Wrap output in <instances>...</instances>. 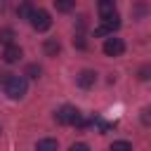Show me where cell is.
Masks as SVG:
<instances>
[{
    "label": "cell",
    "mask_w": 151,
    "mask_h": 151,
    "mask_svg": "<svg viewBox=\"0 0 151 151\" xmlns=\"http://www.w3.org/2000/svg\"><path fill=\"white\" fill-rule=\"evenodd\" d=\"M109 151H132V144L125 142V139H120V142H113V144L109 146Z\"/></svg>",
    "instance_id": "5bb4252c"
},
{
    "label": "cell",
    "mask_w": 151,
    "mask_h": 151,
    "mask_svg": "<svg viewBox=\"0 0 151 151\" xmlns=\"http://www.w3.org/2000/svg\"><path fill=\"white\" fill-rule=\"evenodd\" d=\"M139 118H142V123H144V125H151V106L142 109V116H139Z\"/></svg>",
    "instance_id": "2e32d148"
},
{
    "label": "cell",
    "mask_w": 151,
    "mask_h": 151,
    "mask_svg": "<svg viewBox=\"0 0 151 151\" xmlns=\"http://www.w3.org/2000/svg\"><path fill=\"white\" fill-rule=\"evenodd\" d=\"M139 78H142V80H149V78H151V68H146V66H144V68L139 71Z\"/></svg>",
    "instance_id": "ac0fdd59"
},
{
    "label": "cell",
    "mask_w": 151,
    "mask_h": 151,
    "mask_svg": "<svg viewBox=\"0 0 151 151\" xmlns=\"http://www.w3.org/2000/svg\"><path fill=\"white\" fill-rule=\"evenodd\" d=\"M35 12V7H33V2L31 0H21L19 2V7H17V14H19V19H31V14Z\"/></svg>",
    "instance_id": "ba28073f"
},
{
    "label": "cell",
    "mask_w": 151,
    "mask_h": 151,
    "mask_svg": "<svg viewBox=\"0 0 151 151\" xmlns=\"http://www.w3.org/2000/svg\"><path fill=\"white\" fill-rule=\"evenodd\" d=\"M101 26L111 33V31H116L118 26H120V17H118V12H113V14H109V17H101Z\"/></svg>",
    "instance_id": "52a82bcc"
},
{
    "label": "cell",
    "mask_w": 151,
    "mask_h": 151,
    "mask_svg": "<svg viewBox=\"0 0 151 151\" xmlns=\"http://www.w3.org/2000/svg\"><path fill=\"white\" fill-rule=\"evenodd\" d=\"M125 52V42L120 38H106L104 40V54L109 57H120Z\"/></svg>",
    "instance_id": "277c9868"
},
{
    "label": "cell",
    "mask_w": 151,
    "mask_h": 151,
    "mask_svg": "<svg viewBox=\"0 0 151 151\" xmlns=\"http://www.w3.org/2000/svg\"><path fill=\"white\" fill-rule=\"evenodd\" d=\"M68 151H90V146H87L85 142H76V144L68 146Z\"/></svg>",
    "instance_id": "e0dca14e"
},
{
    "label": "cell",
    "mask_w": 151,
    "mask_h": 151,
    "mask_svg": "<svg viewBox=\"0 0 151 151\" xmlns=\"http://www.w3.org/2000/svg\"><path fill=\"white\" fill-rule=\"evenodd\" d=\"M26 76H28V78H38V76H40V66H38V64H31V66L26 68Z\"/></svg>",
    "instance_id": "9a60e30c"
},
{
    "label": "cell",
    "mask_w": 151,
    "mask_h": 151,
    "mask_svg": "<svg viewBox=\"0 0 151 151\" xmlns=\"http://www.w3.org/2000/svg\"><path fill=\"white\" fill-rule=\"evenodd\" d=\"M54 118H57V123H61V125H85V120L80 118V111L76 109V106H61L57 113H54Z\"/></svg>",
    "instance_id": "7a4b0ae2"
},
{
    "label": "cell",
    "mask_w": 151,
    "mask_h": 151,
    "mask_svg": "<svg viewBox=\"0 0 151 151\" xmlns=\"http://www.w3.org/2000/svg\"><path fill=\"white\" fill-rule=\"evenodd\" d=\"M9 78H12V73H5V71H0V83H2V85H5Z\"/></svg>",
    "instance_id": "d6986e66"
},
{
    "label": "cell",
    "mask_w": 151,
    "mask_h": 151,
    "mask_svg": "<svg viewBox=\"0 0 151 151\" xmlns=\"http://www.w3.org/2000/svg\"><path fill=\"white\" fill-rule=\"evenodd\" d=\"M24 57V52H21V47H17V45H9V47H5V52H2V59L7 61V64H14V61H19Z\"/></svg>",
    "instance_id": "5b68a950"
},
{
    "label": "cell",
    "mask_w": 151,
    "mask_h": 151,
    "mask_svg": "<svg viewBox=\"0 0 151 151\" xmlns=\"http://www.w3.org/2000/svg\"><path fill=\"white\" fill-rule=\"evenodd\" d=\"M94 83H97V73H94V71H90V68L80 71V76H78V85H80V87L87 90V87H92Z\"/></svg>",
    "instance_id": "8992f818"
},
{
    "label": "cell",
    "mask_w": 151,
    "mask_h": 151,
    "mask_svg": "<svg viewBox=\"0 0 151 151\" xmlns=\"http://www.w3.org/2000/svg\"><path fill=\"white\" fill-rule=\"evenodd\" d=\"M35 151H57V139H40L35 144Z\"/></svg>",
    "instance_id": "30bf717a"
},
{
    "label": "cell",
    "mask_w": 151,
    "mask_h": 151,
    "mask_svg": "<svg viewBox=\"0 0 151 151\" xmlns=\"http://www.w3.org/2000/svg\"><path fill=\"white\" fill-rule=\"evenodd\" d=\"M116 7H113V0H99V17H109L113 14Z\"/></svg>",
    "instance_id": "8fae6325"
},
{
    "label": "cell",
    "mask_w": 151,
    "mask_h": 151,
    "mask_svg": "<svg viewBox=\"0 0 151 151\" xmlns=\"http://www.w3.org/2000/svg\"><path fill=\"white\" fill-rule=\"evenodd\" d=\"M54 7L57 12H71L76 7V0H54Z\"/></svg>",
    "instance_id": "4fadbf2b"
},
{
    "label": "cell",
    "mask_w": 151,
    "mask_h": 151,
    "mask_svg": "<svg viewBox=\"0 0 151 151\" xmlns=\"http://www.w3.org/2000/svg\"><path fill=\"white\" fill-rule=\"evenodd\" d=\"M31 26L35 28V31H47L50 26H52V19H50V12H45V9H35L33 14H31Z\"/></svg>",
    "instance_id": "3957f363"
},
{
    "label": "cell",
    "mask_w": 151,
    "mask_h": 151,
    "mask_svg": "<svg viewBox=\"0 0 151 151\" xmlns=\"http://www.w3.org/2000/svg\"><path fill=\"white\" fill-rule=\"evenodd\" d=\"M42 50H45V54H47V57H57V54H59V50H61V45H59V40L50 38V40H45Z\"/></svg>",
    "instance_id": "9c48e42d"
},
{
    "label": "cell",
    "mask_w": 151,
    "mask_h": 151,
    "mask_svg": "<svg viewBox=\"0 0 151 151\" xmlns=\"http://www.w3.org/2000/svg\"><path fill=\"white\" fill-rule=\"evenodd\" d=\"M26 90H28V83H26L24 76H14V73H12V78L5 83V94H7L9 99H21V97L26 94Z\"/></svg>",
    "instance_id": "6da1fadb"
},
{
    "label": "cell",
    "mask_w": 151,
    "mask_h": 151,
    "mask_svg": "<svg viewBox=\"0 0 151 151\" xmlns=\"http://www.w3.org/2000/svg\"><path fill=\"white\" fill-rule=\"evenodd\" d=\"M12 42H14V31H12V28H2V31H0V45L9 47Z\"/></svg>",
    "instance_id": "7c38bea8"
}]
</instances>
